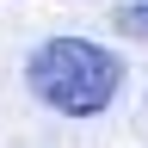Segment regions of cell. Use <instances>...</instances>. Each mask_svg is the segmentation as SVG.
<instances>
[{"mask_svg":"<svg viewBox=\"0 0 148 148\" xmlns=\"http://www.w3.org/2000/svg\"><path fill=\"white\" fill-rule=\"evenodd\" d=\"M117 56L86 43V37H49L43 49L31 56L25 80L31 92L43 99L49 111H62V117H99V111L117 99Z\"/></svg>","mask_w":148,"mask_h":148,"instance_id":"cell-1","label":"cell"},{"mask_svg":"<svg viewBox=\"0 0 148 148\" xmlns=\"http://www.w3.org/2000/svg\"><path fill=\"white\" fill-rule=\"evenodd\" d=\"M117 31L148 37V0H117Z\"/></svg>","mask_w":148,"mask_h":148,"instance_id":"cell-2","label":"cell"}]
</instances>
